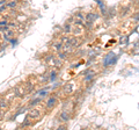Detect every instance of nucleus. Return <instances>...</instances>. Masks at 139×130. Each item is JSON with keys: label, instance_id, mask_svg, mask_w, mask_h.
Instances as JSON below:
<instances>
[{"label": "nucleus", "instance_id": "16", "mask_svg": "<svg viewBox=\"0 0 139 130\" xmlns=\"http://www.w3.org/2000/svg\"><path fill=\"white\" fill-rule=\"evenodd\" d=\"M66 53H59V57H62V58H65V57H66Z\"/></svg>", "mask_w": 139, "mask_h": 130}, {"label": "nucleus", "instance_id": "6", "mask_svg": "<svg viewBox=\"0 0 139 130\" xmlns=\"http://www.w3.org/2000/svg\"><path fill=\"white\" fill-rule=\"evenodd\" d=\"M60 119L63 120L64 122H67L68 120H70V115H67V114H66L65 112H63V113L60 114Z\"/></svg>", "mask_w": 139, "mask_h": 130}, {"label": "nucleus", "instance_id": "15", "mask_svg": "<svg viewBox=\"0 0 139 130\" xmlns=\"http://www.w3.org/2000/svg\"><path fill=\"white\" fill-rule=\"evenodd\" d=\"M6 1H7V0H0V6H1V5H5Z\"/></svg>", "mask_w": 139, "mask_h": 130}, {"label": "nucleus", "instance_id": "8", "mask_svg": "<svg viewBox=\"0 0 139 130\" xmlns=\"http://www.w3.org/2000/svg\"><path fill=\"white\" fill-rule=\"evenodd\" d=\"M96 3H97L98 4V5H100V7H101V12H102V13H106V11H104V4L103 3H102V1H100V0H96Z\"/></svg>", "mask_w": 139, "mask_h": 130}, {"label": "nucleus", "instance_id": "4", "mask_svg": "<svg viewBox=\"0 0 139 130\" xmlns=\"http://www.w3.org/2000/svg\"><path fill=\"white\" fill-rule=\"evenodd\" d=\"M16 5H17L16 1H15V0H12V1H9V3L6 4V7H7V8H15Z\"/></svg>", "mask_w": 139, "mask_h": 130}, {"label": "nucleus", "instance_id": "5", "mask_svg": "<svg viewBox=\"0 0 139 130\" xmlns=\"http://www.w3.org/2000/svg\"><path fill=\"white\" fill-rule=\"evenodd\" d=\"M97 17H98V16L96 15V14H88V15H87V20H88V21H90V22L95 21Z\"/></svg>", "mask_w": 139, "mask_h": 130}, {"label": "nucleus", "instance_id": "9", "mask_svg": "<svg viewBox=\"0 0 139 130\" xmlns=\"http://www.w3.org/2000/svg\"><path fill=\"white\" fill-rule=\"evenodd\" d=\"M8 29H9L8 25H7V26H1V27H0V33H6Z\"/></svg>", "mask_w": 139, "mask_h": 130}, {"label": "nucleus", "instance_id": "13", "mask_svg": "<svg viewBox=\"0 0 139 130\" xmlns=\"http://www.w3.org/2000/svg\"><path fill=\"white\" fill-rule=\"evenodd\" d=\"M48 94V92H46V89H43V91H41L39 92V95H41V97H44V95H46Z\"/></svg>", "mask_w": 139, "mask_h": 130}, {"label": "nucleus", "instance_id": "2", "mask_svg": "<svg viewBox=\"0 0 139 130\" xmlns=\"http://www.w3.org/2000/svg\"><path fill=\"white\" fill-rule=\"evenodd\" d=\"M39 116H41V110H39V109H33V110H30V113H29L30 119L35 120V119H38Z\"/></svg>", "mask_w": 139, "mask_h": 130}, {"label": "nucleus", "instance_id": "14", "mask_svg": "<svg viewBox=\"0 0 139 130\" xmlns=\"http://www.w3.org/2000/svg\"><path fill=\"white\" fill-rule=\"evenodd\" d=\"M55 48L57 50H59V49H62V48H63V44H62V43H57V44L55 45Z\"/></svg>", "mask_w": 139, "mask_h": 130}, {"label": "nucleus", "instance_id": "7", "mask_svg": "<svg viewBox=\"0 0 139 130\" xmlns=\"http://www.w3.org/2000/svg\"><path fill=\"white\" fill-rule=\"evenodd\" d=\"M7 106H8V103L6 100H0V109H6Z\"/></svg>", "mask_w": 139, "mask_h": 130}, {"label": "nucleus", "instance_id": "1", "mask_svg": "<svg viewBox=\"0 0 139 130\" xmlns=\"http://www.w3.org/2000/svg\"><path fill=\"white\" fill-rule=\"evenodd\" d=\"M117 58H118V56H116L114 52L108 53L103 61V65L104 66H110V65H112V64H115L117 62Z\"/></svg>", "mask_w": 139, "mask_h": 130}, {"label": "nucleus", "instance_id": "11", "mask_svg": "<svg viewBox=\"0 0 139 130\" xmlns=\"http://www.w3.org/2000/svg\"><path fill=\"white\" fill-rule=\"evenodd\" d=\"M9 43H11L12 45H13V47H15V45L17 44V40L16 39H13V37H11V40H9Z\"/></svg>", "mask_w": 139, "mask_h": 130}, {"label": "nucleus", "instance_id": "10", "mask_svg": "<svg viewBox=\"0 0 139 130\" xmlns=\"http://www.w3.org/2000/svg\"><path fill=\"white\" fill-rule=\"evenodd\" d=\"M39 101H41V99H39V98L31 100V102H30V106H35V105H37V103H39Z\"/></svg>", "mask_w": 139, "mask_h": 130}, {"label": "nucleus", "instance_id": "3", "mask_svg": "<svg viewBox=\"0 0 139 130\" xmlns=\"http://www.w3.org/2000/svg\"><path fill=\"white\" fill-rule=\"evenodd\" d=\"M57 103V99L56 98H50L49 100H48V102H46V108H52L55 107V105Z\"/></svg>", "mask_w": 139, "mask_h": 130}, {"label": "nucleus", "instance_id": "12", "mask_svg": "<svg viewBox=\"0 0 139 130\" xmlns=\"http://www.w3.org/2000/svg\"><path fill=\"white\" fill-rule=\"evenodd\" d=\"M6 9H7V7H6V4H5V5H1V6H0V13L5 12Z\"/></svg>", "mask_w": 139, "mask_h": 130}]
</instances>
